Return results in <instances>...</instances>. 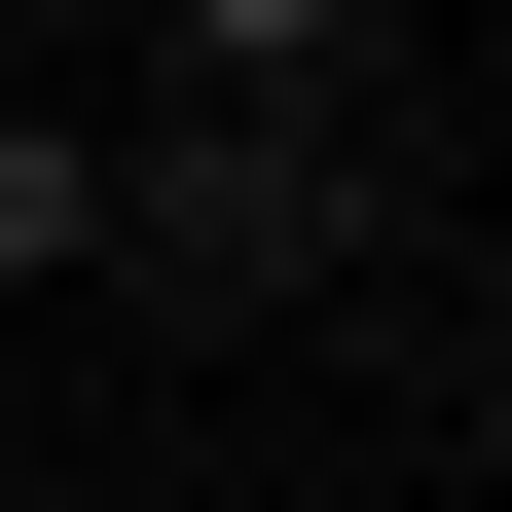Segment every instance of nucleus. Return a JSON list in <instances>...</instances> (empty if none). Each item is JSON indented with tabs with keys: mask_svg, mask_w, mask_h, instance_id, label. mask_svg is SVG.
Returning a JSON list of instances; mask_svg holds the SVG:
<instances>
[{
	"mask_svg": "<svg viewBox=\"0 0 512 512\" xmlns=\"http://www.w3.org/2000/svg\"><path fill=\"white\" fill-rule=\"evenodd\" d=\"M330 220H366V183L293 147V110H183V147H110V256H147V293H220V330H256V293H330Z\"/></svg>",
	"mask_w": 512,
	"mask_h": 512,
	"instance_id": "obj_1",
	"label": "nucleus"
},
{
	"mask_svg": "<svg viewBox=\"0 0 512 512\" xmlns=\"http://www.w3.org/2000/svg\"><path fill=\"white\" fill-rule=\"evenodd\" d=\"M74 256H110V147H74V110H0V293H74Z\"/></svg>",
	"mask_w": 512,
	"mask_h": 512,
	"instance_id": "obj_2",
	"label": "nucleus"
},
{
	"mask_svg": "<svg viewBox=\"0 0 512 512\" xmlns=\"http://www.w3.org/2000/svg\"><path fill=\"white\" fill-rule=\"evenodd\" d=\"M476 439H512V366H476Z\"/></svg>",
	"mask_w": 512,
	"mask_h": 512,
	"instance_id": "obj_4",
	"label": "nucleus"
},
{
	"mask_svg": "<svg viewBox=\"0 0 512 512\" xmlns=\"http://www.w3.org/2000/svg\"><path fill=\"white\" fill-rule=\"evenodd\" d=\"M183 37H220V110H293V74L366 37V0H183Z\"/></svg>",
	"mask_w": 512,
	"mask_h": 512,
	"instance_id": "obj_3",
	"label": "nucleus"
}]
</instances>
